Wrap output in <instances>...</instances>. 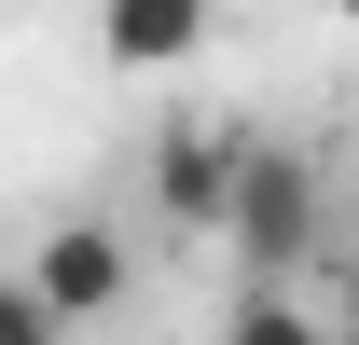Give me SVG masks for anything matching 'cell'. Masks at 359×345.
<instances>
[{
	"label": "cell",
	"mask_w": 359,
	"mask_h": 345,
	"mask_svg": "<svg viewBox=\"0 0 359 345\" xmlns=\"http://www.w3.org/2000/svg\"><path fill=\"white\" fill-rule=\"evenodd\" d=\"M222 235H235V276H249V290H290V276L318 262V235H332V180H318V152H290V138H235Z\"/></svg>",
	"instance_id": "1"
},
{
	"label": "cell",
	"mask_w": 359,
	"mask_h": 345,
	"mask_svg": "<svg viewBox=\"0 0 359 345\" xmlns=\"http://www.w3.org/2000/svg\"><path fill=\"white\" fill-rule=\"evenodd\" d=\"M14 290L42 304V332L69 345V332H97V318H111V304L138 290V249H125V235H111V221H55L42 249L14 262Z\"/></svg>",
	"instance_id": "2"
},
{
	"label": "cell",
	"mask_w": 359,
	"mask_h": 345,
	"mask_svg": "<svg viewBox=\"0 0 359 345\" xmlns=\"http://www.w3.org/2000/svg\"><path fill=\"white\" fill-rule=\"evenodd\" d=\"M97 55L138 69V83L152 69H194L208 55V0H97Z\"/></svg>",
	"instance_id": "3"
},
{
	"label": "cell",
	"mask_w": 359,
	"mask_h": 345,
	"mask_svg": "<svg viewBox=\"0 0 359 345\" xmlns=\"http://www.w3.org/2000/svg\"><path fill=\"white\" fill-rule=\"evenodd\" d=\"M222 180H235V125H166L152 208H166V221H222Z\"/></svg>",
	"instance_id": "4"
},
{
	"label": "cell",
	"mask_w": 359,
	"mask_h": 345,
	"mask_svg": "<svg viewBox=\"0 0 359 345\" xmlns=\"http://www.w3.org/2000/svg\"><path fill=\"white\" fill-rule=\"evenodd\" d=\"M222 345H332V332H318V304H304V290H235Z\"/></svg>",
	"instance_id": "5"
},
{
	"label": "cell",
	"mask_w": 359,
	"mask_h": 345,
	"mask_svg": "<svg viewBox=\"0 0 359 345\" xmlns=\"http://www.w3.org/2000/svg\"><path fill=\"white\" fill-rule=\"evenodd\" d=\"M0 345H55V332H42V304L14 290V262H0Z\"/></svg>",
	"instance_id": "6"
}]
</instances>
